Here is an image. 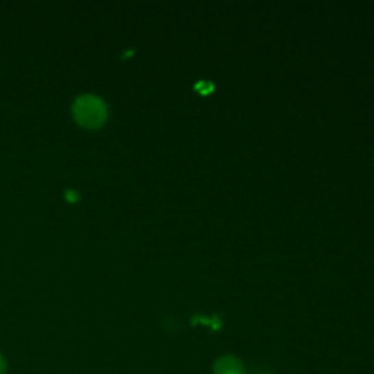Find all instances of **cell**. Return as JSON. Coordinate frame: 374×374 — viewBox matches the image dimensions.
<instances>
[{
	"mask_svg": "<svg viewBox=\"0 0 374 374\" xmlns=\"http://www.w3.org/2000/svg\"><path fill=\"white\" fill-rule=\"evenodd\" d=\"M72 114L82 127L97 129L105 122L107 105L101 97L82 94L73 101Z\"/></svg>",
	"mask_w": 374,
	"mask_h": 374,
	"instance_id": "6da1fadb",
	"label": "cell"
},
{
	"mask_svg": "<svg viewBox=\"0 0 374 374\" xmlns=\"http://www.w3.org/2000/svg\"><path fill=\"white\" fill-rule=\"evenodd\" d=\"M214 374H246V370L237 357L223 356L214 362Z\"/></svg>",
	"mask_w": 374,
	"mask_h": 374,
	"instance_id": "7a4b0ae2",
	"label": "cell"
},
{
	"mask_svg": "<svg viewBox=\"0 0 374 374\" xmlns=\"http://www.w3.org/2000/svg\"><path fill=\"white\" fill-rule=\"evenodd\" d=\"M5 370H6V362L2 354H0V374H5Z\"/></svg>",
	"mask_w": 374,
	"mask_h": 374,
	"instance_id": "3957f363",
	"label": "cell"
},
{
	"mask_svg": "<svg viewBox=\"0 0 374 374\" xmlns=\"http://www.w3.org/2000/svg\"><path fill=\"white\" fill-rule=\"evenodd\" d=\"M265 374H269V373H265Z\"/></svg>",
	"mask_w": 374,
	"mask_h": 374,
	"instance_id": "277c9868",
	"label": "cell"
}]
</instances>
